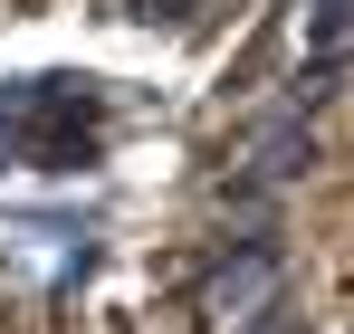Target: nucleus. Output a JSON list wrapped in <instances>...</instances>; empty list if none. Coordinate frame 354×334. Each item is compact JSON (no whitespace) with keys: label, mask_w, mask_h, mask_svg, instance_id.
Listing matches in <instances>:
<instances>
[{"label":"nucleus","mask_w":354,"mask_h":334,"mask_svg":"<svg viewBox=\"0 0 354 334\" xmlns=\"http://www.w3.org/2000/svg\"><path fill=\"white\" fill-rule=\"evenodd\" d=\"M306 163H316V134H306V124H278V134L259 144V172H249V181H297Z\"/></svg>","instance_id":"f03ea898"},{"label":"nucleus","mask_w":354,"mask_h":334,"mask_svg":"<svg viewBox=\"0 0 354 334\" xmlns=\"http://www.w3.org/2000/svg\"><path fill=\"white\" fill-rule=\"evenodd\" d=\"M268 286H278V248H268V239H249V248H239V268H230V258L211 268V286H201V306H211V315L230 325V315H249V306H259Z\"/></svg>","instance_id":"f257e3e1"},{"label":"nucleus","mask_w":354,"mask_h":334,"mask_svg":"<svg viewBox=\"0 0 354 334\" xmlns=\"http://www.w3.org/2000/svg\"><path fill=\"white\" fill-rule=\"evenodd\" d=\"M249 334H288V306L268 296V306H259V325H249Z\"/></svg>","instance_id":"20e7f679"},{"label":"nucleus","mask_w":354,"mask_h":334,"mask_svg":"<svg viewBox=\"0 0 354 334\" xmlns=\"http://www.w3.org/2000/svg\"><path fill=\"white\" fill-rule=\"evenodd\" d=\"M201 0H134V19H163V29H192Z\"/></svg>","instance_id":"7ed1b4c3"}]
</instances>
